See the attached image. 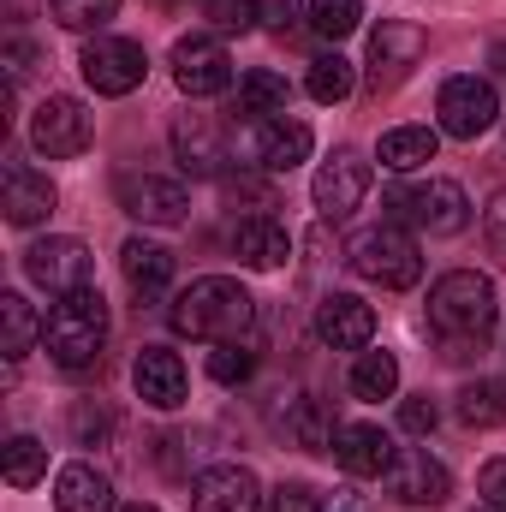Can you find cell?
<instances>
[{
	"mask_svg": "<svg viewBox=\"0 0 506 512\" xmlns=\"http://www.w3.org/2000/svg\"><path fill=\"white\" fill-rule=\"evenodd\" d=\"M173 155H179V167L197 173V179H221L227 161H233L227 137H221V126H215L209 114H179V120H173Z\"/></svg>",
	"mask_w": 506,
	"mask_h": 512,
	"instance_id": "cell-15",
	"label": "cell"
},
{
	"mask_svg": "<svg viewBox=\"0 0 506 512\" xmlns=\"http://www.w3.org/2000/svg\"><path fill=\"white\" fill-rule=\"evenodd\" d=\"M120 512H161V507H120Z\"/></svg>",
	"mask_w": 506,
	"mask_h": 512,
	"instance_id": "cell-43",
	"label": "cell"
},
{
	"mask_svg": "<svg viewBox=\"0 0 506 512\" xmlns=\"http://www.w3.org/2000/svg\"><path fill=\"white\" fill-rule=\"evenodd\" d=\"M48 477V447L36 441V435H12L6 441V483L12 489H30V483H42Z\"/></svg>",
	"mask_w": 506,
	"mask_h": 512,
	"instance_id": "cell-32",
	"label": "cell"
},
{
	"mask_svg": "<svg viewBox=\"0 0 506 512\" xmlns=\"http://www.w3.org/2000/svg\"><path fill=\"white\" fill-rule=\"evenodd\" d=\"M90 131L96 126H90V114H84L78 96H48L30 114V149L48 155V161H72V155L90 149Z\"/></svg>",
	"mask_w": 506,
	"mask_h": 512,
	"instance_id": "cell-8",
	"label": "cell"
},
{
	"mask_svg": "<svg viewBox=\"0 0 506 512\" xmlns=\"http://www.w3.org/2000/svg\"><path fill=\"white\" fill-rule=\"evenodd\" d=\"M292 108V84L280 72H245L239 78V114L245 120H280Z\"/></svg>",
	"mask_w": 506,
	"mask_h": 512,
	"instance_id": "cell-27",
	"label": "cell"
},
{
	"mask_svg": "<svg viewBox=\"0 0 506 512\" xmlns=\"http://www.w3.org/2000/svg\"><path fill=\"white\" fill-rule=\"evenodd\" d=\"M501 328V298H495V280L477 274V268H453L429 286V334L441 340V358L447 364H465V358H483L489 340Z\"/></svg>",
	"mask_w": 506,
	"mask_h": 512,
	"instance_id": "cell-1",
	"label": "cell"
},
{
	"mask_svg": "<svg viewBox=\"0 0 506 512\" xmlns=\"http://www.w3.org/2000/svg\"><path fill=\"white\" fill-rule=\"evenodd\" d=\"M36 334H42V322H36L30 298L24 292H0V352H6V364H18L36 346Z\"/></svg>",
	"mask_w": 506,
	"mask_h": 512,
	"instance_id": "cell-28",
	"label": "cell"
},
{
	"mask_svg": "<svg viewBox=\"0 0 506 512\" xmlns=\"http://www.w3.org/2000/svg\"><path fill=\"white\" fill-rule=\"evenodd\" d=\"M54 179L48 173H36V167H24V161H12L6 167V179H0V209H6V221L12 227H42L48 215H54Z\"/></svg>",
	"mask_w": 506,
	"mask_h": 512,
	"instance_id": "cell-18",
	"label": "cell"
},
{
	"mask_svg": "<svg viewBox=\"0 0 506 512\" xmlns=\"http://www.w3.org/2000/svg\"><path fill=\"white\" fill-rule=\"evenodd\" d=\"M120 209L143 227H179L185 209H191V191L179 179H161V173H126L120 179Z\"/></svg>",
	"mask_w": 506,
	"mask_h": 512,
	"instance_id": "cell-13",
	"label": "cell"
},
{
	"mask_svg": "<svg viewBox=\"0 0 506 512\" xmlns=\"http://www.w3.org/2000/svg\"><path fill=\"white\" fill-rule=\"evenodd\" d=\"M352 84H358V72H352V60L346 54H316L310 60V78H304V90L316 96V102H346L352 96Z\"/></svg>",
	"mask_w": 506,
	"mask_h": 512,
	"instance_id": "cell-30",
	"label": "cell"
},
{
	"mask_svg": "<svg viewBox=\"0 0 506 512\" xmlns=\"http://www.w3.org/2000/svg\"><path fill=\"white\" fill-rule=\"evenodd\" d=\"M310 197H316V209H322V221H346L364 197H370V161L358 155V149H334L322 167H316V179H310Z\"/></svg>",
	"mask_w": 506,
	"mask_h": 512,
	"instance_id": "cell-10",
	"label": "cell"
},
{
	"mask_svg": "<svg viewBox=\"0 0 506 512\" xmlns=\"http://www.w3.org/2000/svg\"><path fill=\"white\" fill-rule=\"evenodd\" d=\"M358 24H364V0H310V30H316V36L340 42V36H352Z\"/></svg>",
	"mask_w": 506,
	"mask_h": 512,
	"instance_id": "cell-33",
	"label": "cell"
},
{
	"mask_svg": "<svg viewBox=\"0 0 506 512\" xmlns=\"http://www.w3.org/2000/svg\"><path fill=\"white\" fill-rule=\"evenodd\" d=\"M387 215L429 233V239H453L471 227V197L459 179H417V185H393L387 191Z\"/></svg>",
	"mask_w": 506,
	"mask_h": 512,
	"instance_id": "cell-4",
	"label": "cell"
},
{
	"mask_svg": "<svg viewBox=\"0 0 506 512\" xmlns=\"http://www.w3.org/2000/svg\"><path fill=\"white\" fill-rule=\"evenodd\" d=\"M42 346H48V358L60 364V370H90V364H102V346H108V304H102V292L96 286H84V292H66V298H54V310H48V322H42Z\"/></svg>",
	"mask_w": 506,
	"mask_h": 512,
	"instance_id": "cell-3",
	"label": "cell"
},
{
	"mask_svg": "<svg viewBox=\"0 0 506 512\" xmlns=\"http://www.w3.org/2000/svg\"><path fill=\"white\" fill-rule=\"evenodd\" d=\"M483 239H489V251L506 262V191H495L489 209H483Z\"/></svg>",
	"mask_w": 506,
	"mask_h": 512,
	"instance_id": "cell-40",
	"label": "cell"
},
{
	"mask_svg": "<svg viewBox=\"0 0 506 512\" xmlns=\"http://www.w3.org/2000/svg\"><path fill=\"white\" fill-rule=\"evenodd\" d=\"M24 274H30L36 286H48L54 298H66V292H84V286H90L96 262H90V245H84V239H36V245L24 251Z\"/></svg>",
	"mask_w": 506,
	"mask_h": 512,
	"instance_id": "cell-11",
	"label": "cell"
},
{
	"mask_svg": "<svg viewBox=\"0 0 506 512\" xmlns=\"http://www.w3.org/2000/svg\"><path fill=\"white\" fill-rule=\"evenodd\" d=\"M316 340L334 346V352H364L376 340V310L352 292H328L316 304Z\"/></svg>",
	"mask_w": 506,
	"mask_h": 512,
	"instance_id": "cell-14",
	"label": "cell"
},
{
	"mask_svg": "<svg viewBox=\"0 0 506 512\" xmlns=\"http://www.w3.org/2000/svg\"><path fill=\"white\" fill-rule=\"evenodd\" d=\"M328 453L340 459V471H352V477H387V465H393V441L381 435L376 423H334V441H328Z\"/></svg>",
	"mask_w": 506,
	"mask_h": 512,
	"instance_id": "cell-21",
	"label": "cell"
},
{
	"mask_svg": "<svg viewBox=\"0 0 506 512\" xmlns=\"http://www.w3.org/2000/svg\"><path fill=\"white\" fill-rule=\"evenodd\" d=\"M399 423H405L411 435H429V429L441 423V411H435V399H429V393H411V399L399 405Z\"/></svg>",
	"mask_w": 506,
	"mask_h": 512,
	"instance_id": "cell-38",
	"label": "cell"
},
{
	"mask_svg": "<svg viewBox=\"0 0 506 512\" xmlns=\"http://www.w3.org/2000/svg\"><path fill=\"white\" fill-rule=\"evenodd\" d=\"M233 256H239L245 268H280V262L292 256V233H286L274 215H251V221L233 227Z\"/></svg>",
	"mask_w": 506,
	"mask_h": 512,
	"instance_id": "cell-23",
	"label": "cell"
},
{
	"mask_svg": "<svg viewBox=\"0 0 506 512\" xmlns=\"http://www.w3.org/2000/svg\"><path fill=\"white\" fill-rule=\"evenodd\" d=\"M78 72H84V84L96 96H131L149 78V54L137 42H126V36H96V42H84Z\"/></svg>",
	"mask_w": 506,
	"mask_h": 512,
	"instance_id": "cell-7",
	"label": "cell"
},
{
	"mask_svg": "<svg viewBox=\"0 0 506 512\" xmlns=\"http://www.w3.org/2000/svg\"><path fill=\"white\" fill-rule=\"evenodd\" d=\"M251 370H256V352H251V346H239V340H227L221 352H209V376H215L221 387L251 382Z\"/></svg>",
	"mask_w": 506,
	"mask_h": 512,
	"instance_id": "cell-35",
	"label": "cell"
},
{
	"mask_svg": "<svg viewBox=\"0 0 506 512\" xmlns=\"http://www.w3.org/2000/svg\"><path fill=\"white\" fill-rule=\"evenodd\" d=\"M352 268L370 280V286H387V292H405V286H417L423 280V251H417V239L411 233H399V227H370V233H358L352 239Z\"/></svg>",
	"mask_w": 506,
	"mask_h": 512,
	"instance_id": "cell-5",
	"label": "cell"
},
{
	"mask_svg": "<svg viewBox=\"0 0 506 512\" xmlns=\"http://www.w3.org/2000/svg\"><path fill=\"white\" fill-rule=\"evenodd\" d=\"M483 512H495V507H483Z\"/></svg>",
	"mask_w": 506,
	"mask_h": 512,
	"instance_id": "cell-44",
	"label": "cell"
},
{
	"mask_svg": "<svg viewBox=\"0 0 506 512\" xmlns=\"http://www.w3.org/2000/svg\"><path fill=\"white\" fill-rule=\"evenodd\" d=\"M417 60H423V30H417V24L387 18L376 36H370V84H376V90L399 84Z\"/></svg>",
	"mask_w": 506,
	"mask_h": 512,
	"instance_id": "cell-22",
	"label": "cell"
},
{
	"mask_svg": "<svg viewBox=\"0 0 506 512\" xmlns=\"http://www.w3.org/2000/svg\"><path fill=\"white\" fill-rule=\"evenodd\" d=\"M262 512H322V495L310 483H280L262 495Z\"/></svg>",
	"mask_w": 506,
	"mask_h": 512,
	"instance_id": "cell-36",
	"label": "cell"
},
{
	"mask_svg": "<svg viewBox=\"0 0 506 512\" xmlns=\"http://www.w3.org/2000/svg\"><path fill=\"white\" fill-rule=\"evenodd\" d=\"M387 495L399 507H441L453 495V477L429 447H399L393 465H387Z\"/></svg>",
	"mask_w": 506,
	"mask_h": 512,
	"instance_id": "cell-12",
	"label": "cell"
},
{
	"mask_svg": "<svg viewBox=\"0 0 506 512\" xmlns=\"http://www.w3.org/2000/svg\"><path fill=\"white\" fill-rule=\"evenodd\" d=\"M173 84L203 102V96H221L233 90V54L215 42V36H179L173 42Z\"/></svg>",
	"mask_w": 506,
	"mask_h": 512,
	"instance_id": "cell-9",
	"label": "cell"
},
{
	"mask_svg": "<svg viewBox=\"0 0 506 512\" xmlns=\"http://www.w3.org/2000/svg\"><path fill=\"white\" fill-rule=\"evenodd\" d=\"M203 12H209L221 30H251L256 24V0H203Z\"/></svg>",
	"mask_w": 506,
	"mask_h": 512,
	"instance_id": "cell-37",
	"label": "cell"
},
{
	"mask_svg": "<svg viewBox=\"0 0 506 512\" xmlns=\"http://www.w3.org/2000/svg\"><path fill=\"white\" fill-rule=\"evenodd\" d=\"M477 495H483V507L506 512V459H489V465H483V477H477Z\"/></svg>",
	"mask_w": 506,
	"mask_h": 512,
	"instance_id": "cell-41",
	"label": "cell"
},
{
	"mask_svg": "<svg viewBox=\"0 0 506 512\" xmlns=\"http://www.w3.org/2000/svg\"><path fill=\"white\" fill-rule=\"evenodd\" d=\"M131 387H137V399H143V405H155V411H179L191 382H185L179 352H167V346H143V352H137V364H131Z\"/></svg>",
	"mask_w": 506,
	"mask_h": 512,
	"instance_id": "cell-16",
	"label": "cell"
},
{
	"mask_svg": "<svg viewBox=\"0 0 506 512\" xmlns=\"http://www.w3.org/2000/svg\"><path fill=\"white\" fill-rule=\"evenodd\" d=\"M435 114H441V131H447V137H459V143H477L483 131L501 120V102H495V84H489V78H471V72H459V78H447V84H441V96H435Z\"/></svg>",
	"mask_w": 506,
	"mask_h": 512,
	"instance_id": "cell-6",
	"label": "cell"
},
{
	"mask_svg": "<svg viewBox=\"0 0 506 512\" xmlns=\"http://www.w3.org/2000/svg\"><path fill=\"white\" fill-rule=\"evenodd\" d=\"M298 12H304V0H256V24H268V30H292L298 24Z\"/></svg>",
	"mask_w": 506,
	"mask_h": 512,
	"instance_id": "cell-39",
	"label": "cell"
},
{
	"mask_svg": "<svg viewBox=\"0 0 506 512\" xmlns=\"http://www.w3.org/2000/svg\"><path fill=\"white\" fill-rule=\"evenodd\" d=\"M310 126L304 120H251V161L262 173H292L298 161H310Z\"/></svg>",
	"mask_w": 506,
	"mask_h": 512,
	"instance_id": "cell-17",
	"label": "cell"
},
{
	"mask_svg": "<svg viewBox=\"0 0 506 512\" xmlns=\"http://www.w3.org/2000/svg\"><path fill=\"white\" fill-rule=\"evenodd\" d=\"M262 507V489L245 465H209L197 483H191V512H256Z\"/></svg>",
	"mask_w": 506,
	"mask_h": 512,
	"instance_id": "cell-20",
	"label": "cell"
},
{
	"mask_svg": "<svg viewBox=\"0 0 506 512\" xmlns=\"http://www.w3.org/2000/svg\"><path fill=\"white\" fill-rule=\"evenodd\" d=\"M393 387H399V358L364 346L358 364H352V393H358V399H393Z\"/></svg>",
	"mask_w": 506,
	"mask_h": 512,
	"instance_id": "cell-31",
	"label": "cell"
},
{
	"mask_svg": "<svg viewBox=\"0 0 506 512\" xmlns=\"http://www.w3.org/2000/svg\"><path fill=\"white\" fill-rule=\"evenodd\" d=\"M251 316H256V298L239 280H227V274H203V280H191L167 304V322H173L179 340H215V346L245 340Z\"/></svg>",
	"mask_w": 506,
	"mask_h": 512,
	"instance_id": "cell-2",
	"label": "cell"
},
{
	"mask_svg": "<svg viewBox=\"0 0 506 512\" xmlns=\"http://www.w3.org/2000/svg\"><path fill=\"white\" fill-rule=\"evenodd\" d=\"M48 12L60 30H102L120 12V0H48Z\"/></svg>",
	"mask_w": 506,
	"mask_h": 512,
	"instance_id": "cell-34",
	"label": "cell"
},
{
	"mask_svg": "<svg viewBox=\"0 0 506 512\" xmlns=\"http://www.w3.org/2000/svg\"><path fill=\"white\" fill-rule=\"evenodd\" d=\"M54 507L60 512H108L114 507V483H108V471H96L90 459L66 465V471L54 477Z\"/></svg>",
	"mask_w": 506,
	"mask_h": 512,
	"instance_id": "cell-24",
	"label": "cell"
},
{
	"mask_svg": "<svg viewBox=\"0 0 506 512\" xmlns=\"http://www.w3.org/2000/svg\"><path fill=\"white\" fill-rule=\"evenodd\" d=\"M435 149H441V131H429V126H393L387 137H381L376 161L387 167V173H417V167H429V161H435Z\"/></svg>",
	"mask_w": 506,
	"mask_h": 512,
	"instance_id": "cell-26",
	"label": "cell"
},
{
	"mask_svg": "<svg viewBox=\"0 0 506 512\" xmlns=\"http://www.w3.org/2000/svg\"><path fill=\"white\" fill-rule=\"evenodd\" d=\"M268 429H274L286 447H304V453H322V447L334 441L328 411H322L310 393H280V399L268 405Z\"/></svg>",
	"mask_w": 506,
	"mask_h": 512,
	"instance_id": "cell-19",
	"label": "cell"
},
{
	"mask_svg": "<svg viewBox=\"0 0 506 512\" xmlns=\"http://www.w3.org/2000/svg\"><path fill=\"white\" fill-rule=\"evenodd\" d=\"M453 411H459L465 429H501L506 423V382H489V376L483 382H465Z\"/></svg>",
	"mask_w": 506,
	"mask_h": 512,
	"instance_id": "cell-29",
	"label": "cell"
},
{
	"mask_svg": "<svg viewBox=\"0 0 506 512\" xmlns=\"http://www.w3.org/2000/svg\"><path fill=\"white\" fill-rule=\"evenodd\" d=\"M495 60H501V78H506V48H495Z\"/></svg>",
	"mask_w": 506,
	"mask_h": 512,
	"instance_id": "cell-42",
	"label": "cell"
},
{
	"mask_svg": "<svg viewBox=\"0 0 506 512\" xmlns=\"http://www.w3.org/2000/svg\"><path fill=\"white\" fill-rule=\"evenodd\" d=\"M120 268H126V286L137 298H161V292L173 286V251L155 245V239H126Z\"/></svg>",
	"mask_w": 506,
	"mask_h": 512,
	"instance_id": "cell-25",
	"label": "cell"
}]
</instances>
